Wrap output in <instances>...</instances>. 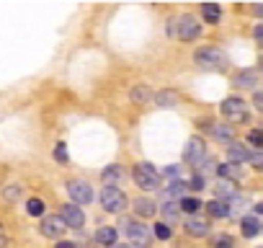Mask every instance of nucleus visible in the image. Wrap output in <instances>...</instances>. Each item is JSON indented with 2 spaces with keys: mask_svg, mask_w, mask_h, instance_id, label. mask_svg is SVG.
<instances>
[{
  "mask_svg": "<svg viewBox=\"0 0 263 248\" xmlns=\"http://www.w3.org/2000/svg\"><path fill=\"white\" fill-rule=\"evenodd\" d=\"M168 31L173 37H178L181 42H194V39L201 37V24L194 16H178V19H171Z\"/></svg>",
  "mask_w": 263,
  "mask_h": 248,
  "instance_id": "nucleus-1",
  "label": "nucleus"
},
{
  "mask_svg": "<svg viewBox=\"0 0 263 248\" xmlns=\"http://www.w3.org/2000/svg\"><path fill=\"white\" fill-rule=\"evenodd\" d=\"M194 62L204 70H224L227 67V55L222 49H214V47H204V49H196L194 55Z\"/></svg>",
  "mask_w": 263,
  "mask_h": 248,
  "instance_id": "nucleus-2",
  "label": "nucleus"
},
{
  "mask_svg": "<svg viewBox=\"0 0 263 248\" xmlns=\"http://www.w3.org/2000/svg\"><path fill=\"white\" fill-rule=\"evenodd\" d=\"M132 176H135V184L137 186H142L147 191H153V189L160 186V173H158V168L153 163H137L135 171H132Z\"/></svg>",
  "mask_w": 263,
  "mask_h": 248,
  "instance_id": "nucleus-3",
  "label": "nucleus"
},
{
  "mask_svg": "<svg viewBox=\"0 0 263 248\" xmlns=\"http://www.w3.org/2000/svg\"><path fill=\"white\" fill-rule=\"evenodd\" d=\"M98 202H101V207H103L106 212H121L129 199H126V194H124L121 189H116V186H103Z\"/></svg>",
  "mask_w": 263,
  "mask_h": 248,
  "instance_id": "nucleus-4",
  "label": "nucleus"
},
{
  "mask_svg": "<svg viewBox=\"0 0 263 248\" xmlns=\"http://www.w3.org/2000/svg\"><path fill=\"white\" fill-rule=\"evenodd\" d=\"M124 230L129 235V240L140 245V248H147L150 240H153V227L145 225V222H132V220H124Z\"/></svg>",
  "mask_w": 263,
  "mask_h": 248,
  "instance_id": "nucleus-5",
  "label": "nucleus"
},
{
  "mask_svg": "<svg viewBox=\"0 0 263 248\" xmlns=\"http://www.w3.org/2000/svg\"><path fill=\"white\" fill-rule=\"evenodd\" d=\"M222 114H224V119H230V121H235V124L248 121V106H245L242 98H235V96H232V98H224Z\"/></svg>",
  "mask_w": 263,
  "mask_h": 248,
  "instance_id": "nucleus-6",
  "label": "nucleus"
},
{
  "mask_svg": "<svg viewBox=\"0 0 263 248\" xmlns=\"http://www.w3.org/2000/svg\"><path fill=\"white\" fill-rule=\"evenodd\" d=\"M67 194L72 197V204H78V207H83V204H88V202L93 199V189H90V184L83 181V179L67 181Z\"/></svg>",
  "mask_w": 263,
  "mask_h": 248,
  "instance_id": "nucleus-7",
  "label": "nucleus"
},
{
  "mask_svg": "<svg viewBox=\"0 0 263 248\" xmlns=\"http://www.w3.org/2000/svg\"><path fill=\"white\" fill-rule=\"evenodd\" d=\"M42 235L44 238H52V240H60L62 238V233L67 230V225L62 222V217L60 215H47V217H42Z\"/></svg>",
  "mask_w": 263,
  "mask_h": 248,
  "instance_id": "nucleus-8",
  "label": "nucleus"
},
{
  "mask_svg": "<svg viewBox=\"0 0 263 248\" xmlns=\"http://www.w3.org/2000/svg\"><path fill=\"white\" fill-rule=\"evenodd\" d=\"M60 217H62V222H65L67 227H72V230H80L83 222H85V215H83V209H80L78 204H62Z\"/></svg>",
  "mask_w": 263,
  "mask_h": 248,
  "instance_id": "nucleus-9",
  "label": "nucleus"
},
{
  "mask_svg": "<svg viewBox=\"0 0 263 248\" xmlns=\"http://www.w3.org/2000/svg\"><path fill=\"white\" fill-rule=\"evenodd\" d=\"M204 158H206V148H204V143H201L199 137H191V140H189V145H186L183 161H186V163H191V166H199Z\"/></svg>",
  "mask_w": 263,
  "mask_h": 248,
  "instance_id": "nucleus-10",
  "label": "nucleus"
},
{
  "mask_svg": "<svg viewBox=\"0 0 263 248\" xmlns=\"http://www.w3.org/2000/svg\"><path fill=\"white\" fill-rule=\"evenodd\" d=\"M183 227H186V233H189V235H194V238H204V235L209 233V222H206V220H201V217H194V215L186 220V225H183Z\"/></svg>",
  "mask_w": 263,
  "mask_h": 248,
  "instance_id": "nucleus-11",
  "label": "nucleus"
},
{
  "mask_svg": "<svg viewBox=\"0 0 263 248\" xmlns=\"http://www.w3.org/2000/svg\"><path fill=\"white\" fill-rule=\"evenodd\" d=\"M240 227H242V235H245V238H255V235L263 230V225H260V220H258L255 215H248V217H242Z\"/></svg>",
  "mask_w": 263,
  "mask_h": 248,
  "instance_id": "nucleus-12",
  "label": "nucleus"
},
{
  "mask_svg": "<svg viewBox=\"0 0 263 248\" xmlns=\"http://www.w3.org/2000/svg\"><path fill=\"white\" fill-rule=\"evenodd\" d=\"M186 179H178V181H168V186H165V197L168 199H183V194H186Z\"/></svg>",
  "mask_w": 263,
  "mask_h": 248,
  "instance_id": "nucleus-13",
  "label": "nucleus"
},
{
  "mask_svg": "<svg viewBox=\"0 0 263 248\" xmlns=\"http://www.w3.org/2000/svg\"><path fill=\"white\" fill-rule=\"evenodd\" d=\"M248 155H250V150L248 148H242V145H237V143H232L230 148H227V158H230V163H245L248 161Z\"/></svg>",
  "mask_w": 263,
  "mask_h": 248,
  "instance_id": "nucleus-14",
  "label": "nucleus"
},
{
  "mask_svg": "<svg viewBox=\"0 0 263 248\" xmlns=\"http://www.w3.org/2000/svg\"><path fill=\"white\" fill-rule=\"evenodd\" d=\"M101 179H103L108 186H114V184H121V181H124V168L114 163V166H108V168L101 173Z\"/></svg>",
  "mask_w": 263,
  "mask_h": 248,
  "instance_id": "nucleus-15",
  "label": "nucleus"
},
{
  "mask_svg": "<svg viewBox=\"0 0 263 248\" xmlns=\"http://www.w3.org/2000/svg\"><path fill=\"white\" fill-rule=\"evenodd\" d=\"M217 173H219V179H224V181H237V179L242 176V171H240L235 163H222V166H217Z\"/></svg>",
  "mask_w": 263,
  "mask_h": 248,
  "instance_id": "nucleus-16",
  "label": "nucleus"
},
{
  "mask_svg": "<svg viewBox=\"0 0 263 248\" xmlns=\"http://www.w3.org/2000/svg\"><path fill=\"white\" fill-rule=\"evenodd\" d=\"M96 240H98L101 245H114V243H116V227H111V225H101L98 233H96Z\"/></svg>",
  "mask_w": 263,
  "mask_h": 248,
  "instance_id": "nucleus-17",
  "label": "nucleus"
},
{
  "mask_svg": "<svg viewBox=\"0 0 263 248\" xmlns=\"http://www.w3.org/2000/svg\"><path fill=\"white\" fill-rule=\"evenodd\" d=\"M135 212L145 220V217H153V215L158 212V207H155L153 199H137V202H135Z\"/></svg>",
  "mask_w": 263,
  "mask_h": 248,
  "instance_id": "nucleus-18",
  "label": "nucleus"
},
{
  "mask_svg": "<svg viewBox=\"0 0 263 248\" xmlns=\"http://www.w3.org/2000/svg\"><path fill=\"white\" fill-rule=\"evenodd\" d=\"M235 83L242 85V88H253V85L258 83V73H255V70H240V73L235 75Z\"/></svg>",
  "mask_w": 263,
  "mask_h": 248,
  "instance_id": "nucleus-19",
  "label": "nucleus"
},
{
  "mask_svg": "<svg viewBox=\"0 0 263 248\" xmlns=\"http://www.w3.org/2000/svg\"><path fill=\"white\" fill-rule=\"evenodd\" d=\"M206 212H209L212 217H230V207H227V202H222V199H212V202L206 204Z\"/></svg>",
  "mask_w": 263,
  "mask_h": 248,
  "instance_id": "nucleus-20",
  "label": "nucleus"
},
{
  "mask_svg": "<svg viewBox=\"0 0 263 248\" xmlns=\"http://www.w3.org/2000/svg\"><path fill=\"white\" fill-rule=\"evenodd\" d=\"M201 16H204V21L217 24V21H219V16H222V8H219L217 3H206V6H201Z\"/></svg>",
  "mask_w": 263,
  "mask_h": 248,
  "instance_id": "nucleus-21",
  "label": "nucleus"
},
{
  "mask_svg": "<svg viewBox=\"0 0 263 248\" xmlns=\"http://www.w3.org/2000/svg\"><path fill=\"white\" fill-rule=\"evenodd\" d=\"M178 215H181V207H178V202H173V199H165V202H163V217H165L168 222H173V220H178Z\"/></svg>",
  "mask_w": 263,
  "mask_h": 248,
  "instance_id": "nucleus-22",
  "label": "nucleus"
},
{
  "mask_svg": "<svg viewBox=\"0 0 263 248\" xmlns=\"http://www.w3.org/2000/svg\"><path fill=\"white\" fill-rule=\"evenodd\" d=\"M178 207H181V212H189V215H196L199 212V207H204L199 199H194V197H183L181 202H178Z\"/></svg>",
  "mask_w": 263,
  "mask_h": 248,
  "instance_id": "nucleus-23",
  "label": "nucleus"
},
{
  "mask_svg": "<svg viewBox=\"0 0 263 248\" xmlns=\"http://www.w3.org/2000/svg\"><path fill=\"white\" fill-rule=\"evenodd\" d=\"M155 101H158V106H168V109H171V106L178 103V96H176L173 91H160V93L155 96Z\"/></svg>",
  "mask_w": 263,
  "mask_h": 248,
  "instance_id": "nucleus-24",
  "label": "nucleus"
},
{
  "mask_svg": "<svg viewBox=\"0 0 263 248\" xmlns=\"http://www.w3.org/2000/svg\"><path fill=\"white\" fill-rule=\"evenodd\" d=\"M44 207H47V204H44L42 199H29V202H26V212H29L31 217H42V215H44Z\"/></svg>",
  "mask_w": 263,
  "mask_h": 248,
  "instance_id": "nucleus-25",
  "label": "nucleus"
},
{
  "mask_svg": "<svg viewBox=\"0 0 263 248\" xmlns=\"http://www.w3.org/2000/svg\"><path fill=\"white\" fill-rule=\"evenodd\" d=\"M209 132L217 140H232V127H224V124H214V127H209Z\"/></svg>",
  "mask_w": 263,
  "mask_h": 248,
  "instance_id": "nucleus-26",
  "label": "nucleus"
},
{
  "mask_svg": "<svg viewBox=\"0 0 263 248\" xmlns=\"http://www.w3.org/2000/svg\"><path fill=\"white\" fill-rule=\"evenodd\" d=\"M150 98H153V91L147 85H137L135 91H132V101H137V103L140 101H150Z\"/></svg>",
  "mask_w": 263,
  "mask_h": 248,
  "instance_id": "nucleus-27",
  "label": "nucleus"
},
{
  "mask_svg": "<svg viewBox=\"0 0 263 248\" xmlns=\"http://www.w3.org/2000/svg\"><path fill=\"white\" fill-rule=\"evenodd\" d=\"M153 235H158L160 240H168L173 235V230H171L168 222H158V225H153Z\"/></svg>",
  "mask_w": 263,
  "mask_h": 248,
  "instance_id": "nucleus-28",
  "label": "nucleus"
},
{
  "mask_svg": "<svg viewBox=\"0 0 263 248\" xmlns=\"http://www.w3.org/2000/svg\"><path fill=\"white\" fill-rule=\"evenodd\" d=\"M21 197H24V186H18V184L6 186V199H8V202H18Z\"/></svg>",
  "mask_w": 263,
  "mask_h": 248,
  "instance_id": "nucleus-29",
  "label": "nucleus"
},
{
  "mask_svg": "<svg viewBox=\"0 0 263 248\" xmlns=\"http://www.w3.org/2000/svg\"><path fill=\"white\" fill-rule=\"evenodd\" d=\"M212 248H235V240H232L230 235H214Z\"/></svg>",
  "mask_w": 263,
  "mask_h": 248,
  "instance_id": "nucleus-30",
  "label": "nucleus"
},
{
  "mask_svg": "<svg viewBox=\"0 0 263 248\" xmlns=\"http://www.w3.org/2000/svg\"><path fill=\"white\" fill-rule=\"evenodd\" d=\"M186 186H189V189H194V191H201V189L206 186V181H204V176H201V173H194V176L186 181Z\"/></svg>",
  "mask_w": 263,
  "mask_h": 248,
  "instance_id": "nucleus-31",
  "label": "nucleus"
},
{
  "mask_svg": "<svg viewBox=\"0 0 263 248\" xmlns=\"http://www.w3.org/2000/svg\"><path fill=\"white\" fill-rule=\"evenodd\" d=\"M248 163H253L255 168H263V148H255V150H250V155H248Z\"/></svg>",
  "mask_w": 263,
  "mask_h": 248,
  "instance_id": "nucleus-32",
  "label": "nucleus"
},
{
  "mask_svg": "<svg viewBox=\"0 0 263 248\" xmlns=\"http://www.w3.org/2000/svg\"><path fill=\"white\" fill-rule=\"evenodd\" d=\"M54 161L67 163V145H65V143H57V145H54Z\"/></svg>",
  "mask_w": 263,
  "mask_h": 248,
  "instance_id": "nucleus-33",
  "label": "nucleus"
},
{
  "mask_svg": "<svg viewBox=\"0 0 263 248\" xmlns=\"http://www.w3.org/2000/svg\"><path fill=\"white\" fill-rule=\"evenodd\" d=\"M248 143H250V145H255V148H263V132H260V130L248 132Z\"/></svg>",
  "mask_w": 263,
  "mask_h": 248,
  "instance_id": "nucleus-34",
  "label": "nucleus"
},
{
  "mask_svg": "<svg viewBox=\"0 0 263 248\" xmlns=\"http://www.w3.org/2000/svg\"><path fill=\"white\" fill-rule=\"evenodd\" d=\"M163 176H165L168 181H178V179H181V168H178V166H168V168L163 171Z\"/></svg>",
  "mask_w": 263,
  "mask_h": 248,
  "instance_id": "nucleus-35",
  "label": "nucleus"
},
{
  "mask_svg": "<svg viewBox=\"0 0 263 248\" xmlns=\"http://www.w3.org/2000/svg\"><path fill=\"white\" fill-rule=\"evenodd\" d=\"M0 248H8V235L3 233V227H0Z\"/></svg>",
  "mask_w": 263,
  "mask_h": 248,
  "instance_id": "nucleus-36",
  "label": "nucleus"
},
{
  "mask_svg": "<svg viewBox=\"0 0 263 248\" xmlns=\"http://www.w3.org/2000/svg\"><path fill=\"white\" fill-rule=\"evenodd\" d=\"M54 248H78V245H75V243H70V240H60Z\"/></svg>",
  "mask_w": 263,
  "mask_h": 248,
  "instance_id": "nucleus-37",
  "label": "nucleus"
},
{
  "mask_svg": "<svg viewBox=\"0 0 263 248\" xmlns=\"http://www.w3.org/2000/svg\"><path fill=\"white\" fill-rule=\"evenodd\" d=\"M255 39L263 44V24H260V26H255Z\"/></svg>",
  "mask_w": 263,
  "mask_h": 248,
  "instance_id": "nucleus-38",
  "label": "nucleus"
},
{
  "mask_svg": "<svg viewBox=\"0 0 263 248\" xmlns=\"http://www.w3.org/2000/svg\"><path fill=\"white\" fill-rule=\"evenodd\" d=\"M255 103H258V106L263 109V93H255Z\"/></svg>",
  "mask_w": 263,
  "mask_h": 248,
  "instance_id": "nucleus-39",
  "label": "nucleus"
},
{
  "mask_svg": "<svg viewBox=\"0 0 263 248\" xmlns=\"http://www.w3.org/2000/svg\"><path fill=\"white\" fill-rule=\"evenodd\" d=\"M255 212H258V215H263V202H258V204H255Z\"/></svg>",
  "mask_w": 263,
  "mask_h": 248,
  "instance_id": "nucleus-40",
  "label": "nucleus"
},
{
  "mask_svg": "<svg viewBox=\"0 0 263 248\" xmlns=\"http://www.w3.org/2000/svg\"><path fill=\"white\" fill-rule=\"evenodd\" d=\"M253 11H255V13H258V16H263V6H255V8H253Z\"/></svg>",
  "mask_w": 263,
  "mask_h": 248,
  "instance_id": "nucleus-41",
  "label": "nucleus"
},
{
  "mask_svg": "<svg viewBox=\"0 0 263 248\" xmlns=\"http://www.w3.org/2000/svg\"><path fill=\"white\" fill-rule=\"evenodd\" d=\"M260 70H263V57H260Z\"/></svg>",
  "mask_w": 263,
  "mask_h": 248,
  "instance_id": "nucleus-42",
  "label": "nucleus"
},
{
  "mask_svg": "<svg viewBox=\"0 0 263 248\" xmlns=\"http://www.w3.org/2000/svg\"><path fill=\"white\" fill-rule=\"evenodd\" d=\"M119 248H129V245H119Z\"/></svg>",
  "mask_w": 263,
  "mask_h": 248,
  "instance_id": "nucleus-43",
  "label": "nucleus"
}]
</instances>
